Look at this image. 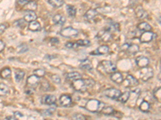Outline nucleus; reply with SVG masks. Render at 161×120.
Listing matches in <instances>:
<instances>
[{
    "instance_id": "dca6fc26",
    "label": "nucleus",
    "mask_w": 161,
    "mask_h": 120,
    "mask_svg": "<svg viewBox=\"0 0 161 120\" xmlns=\"http://www.w3.org/2000/svg\"><path fill=\"white\" fill-rule=\"evenodd\" d=\"M65 17L63 16L62 15H60V14H57V15H55L52 18V22H53L54 24L56 25H60V26H62L65 23Z\"/></svg>"
},
{
    "instance_id": "c85d7f7f",
    "label": "nucleus",
    "mask_w": 161,
    "mask_h": 120,
    "mask_svg": "<svg viewBox=\"0 0 161 120\" xmlns=\"http://www.w3.org/2000/svg\"><path fill=\"white\" fill-rule=\"evenodd\" d=\"M66 11H67L68 15H69L70 17H74V16L76 15L77 10L76 8H75V7H73V6H72V5H67Z\"/></svg>"
},
{
    "instance_id": "c9c22d12",
    "label": "nucleus",
    "mask_w": 161,
    "mask_h": 120,
    "mask_svg": "<svg viewBox=\"0 0 161 120\" xmlns=\"http://www.w3.org/2000/svg\"><path fill=\"white\" fill-rule=\"evenodd\" d=\"M102 112L105 115H112L114 113V109L111 107H106L105 106L102 110Z\"/></svg>"
},
{
    "instance_id": "e433bc0d",
    "label": "nucleus",
    "mask_w": 161,
    "mask_h": 120,
    "mask_svg": "<svg viewBox=\"0 0 161 120\" xmlns=\"http://www.w3.org/2000/svg\"><path fill=\"white\" fill-rule=\"evenodd\" d=\"M73 118V120H87L86 117L82 114H74Z\"/></svg>"
},
{
    "instance_id": "39448f33",
    "label": "nucleus",
    "mask_w": 161,
    "mask_h": 120,
    "mask_svg": "<svg viewBox=\"0 0 161 120\" xmlns=\"http://www.w3.org/2000/svg\"><path fill=\"white\" fill-rule=\"evenodd\" d=\"M78 33L79 32L77 30L74 29V28L71 27L63 28L60 31V35L65 37V38H73V37H76V36L78 35Z\"/></svg>"
},
{
    "instance_id": "a18cd8bd",
    "label": "nucleus",
    "mask_w": 161,
    "mask_h": 120,
    "mask_svg": "<svg viewBox=\"0 0 161 120\" xmlns=\"http://www.w3.org/2000/svg\"><path fill=\"white\" fill-rule=\"evenodd\" d=\"M128 47H129V44L126 43V44H124L123 46H122V49L126 50V51H127V48H128Z\"/></svg>"
},
{
    "instance_id": "f704fd0d",
    "label": "nucleus",
    "mask_w": 161,
    "mask_h": 120,
    "mask_svg": "<svg viewBox=\"0 0 161 120\" xmlns=\"http://www.w3.org/2000/svg\"><path fill=\"white\" fill-rule=\"evenodd\" d=\"M14 25L16 26V27H20L21 29H23V28L26 26V21H25L23 18H20V19H18L17 21L15 22Z\"/></svg>"
},
{
    "instance_id": "bb28decb",
    "label": "nucleus",
    "mask_w": 161,
    "mask_h": 120,
    "mask_svg": "<svg viewBox=\"0 0 161 120\" xmlns=\"http://www.w3.org/2000/svg\"><path fill=\"white\" fill-rule=\"evenodd\" d=\"M53 7H60L65 3L64 0H46Z\"/></svg>"
},
{
    "instance_id": "f03ea898",
    "label": "nucleus",
    "mask_w": 161,
    "mask_h": 120,
    "mask_svg": "<svg viewBox=\"0 0 161 120\" xmlns=\"http://www.w3.org/2000/svg\"><path fill=\"white\" fill-rule=\"evenodd\" d=\"M104 107L105 104L97 99L88 100L85 104V108L90 112H100Z\"/></svg>"
},
{
    "instance_id": "f3484780",
    "label": "nucleus",
    "mask_w": 161,
    "mask_h": 120,
    "mask_svg": "<svg viewBox=\"0 0 161 120\" xmlns=\"http://www.w3.org/2000/svg\"><path fill=\"white\" fill-rule=\"evenodd\" d=\"M110 78L114 82L117 83V84H120L123 82V75L120 72H113V74L110 76Z\"/></svg>"
},
{
    "instance_id": "f8f14e48",
    "label": "nucleus",
    "mask_w": 161,
    "mask_h": 120,
    "mask_svg": "<svg viewBox=\"0 0 161 120\" xmlns=\"http://www.w3.org/2000/svg\"><path fill=\"white\" fill-rule=\"evenodd\" d=\"M155 34L152 31H146L143 32L140 36V42H149L152 41L154 38Z\"/></svg>"
},
{
    "instance_id": "4be33fe9",
    "label": "nucleus",
    "mask_w": 161,
    "mask_h": 120,
    "mask_svg": "<svg viewBox=\"0 0 161 120\" xmlns=\"http://www.w3.org/2000/svg\"><path fill=\"white\" fill-rule=\"evenodd\" d=\"M135 14H136L137 17L139 18H141V19L148 18V13H147V11H144L142 7H137V9L135 10Z\"/></svg>"
},
{
    "instance_id": "f257e3e1",
    "label": "nucleus",
    "mask_w": 161,
    "mask_h": 120,
    "mask_svg": "<svg viewBox=\"0 0 161 120\" xmlns=\"http://www.w3.org/2000/svg\"><path fill=\"white\" fill-rule=\"evenodd\" d=\"M95 82L94 79L91 78H88V79H79L74 80L73 82V87L74 88V90L77 91H85L88 88L92 87L93 86H94Z\"/></svg>"
},
{
    "instance_id": "4c0bfd02",
    "label": "nucleus",
    "mask_w": 161,
    "mask_h": 120,
    "mask_svg": "<svg viewBox=\"0 0 161 120\" xmlns=\"http://www.w3.org/2000/svg\"><path fill=\"white\" fill-rule=\"evenodd\" d=\"M35 75H36L37 77H44L45 75V71L42 69H37L36 71H34Z\"/></svg>"
},
{
    "instance_id": "cd10ccee",
    "label": "nucleus",
    "mask_w": 161,
    "mask_h": 120,
    "mask_svg": "<svg viewBox=\"0 0 161 120\" xmlns=\"http://www.w3.org/2000/svg\"><path fill=\"white\" fill-rule=\"evenodd\" d=\"M11 75V71L10 68H4L0 72V76L2 78H9Z\"/></svg>"
},
{
    "instance_id": "473e14b6",
    "label": "nucleus",
    "mask_w": 161,
    "mask_h": 120,
    "mask_svg": "<svg viewBox=\"0 0 161 120\" xmlns=\"http://www.w3.org/2000/svg\"><path fill=\"white\" fill-rule=\"evenodd\" d=\"M25 75L24 71H20V70H18V71H16V74H15V76H16V82H20L21 80L23 78Z\"/></svg>"
},
{
    "instance_id": "6ab92c4d",
    "label": "nucleus",
    "mask_w": 161,
    "mask_h": 120,
    "mask_svg": "<svg viewBox=\"0 0 161 120\" xmlns=\"http://www.w3.org/2000/svg\"><path fill=\"white\" fill-rule=\"evenodd\" d=\"M37 18V16H36V13L34 11H27V13L25 14L24 17H23V19L26 21V22H32V21H35V20Z\"/></svg>"
},
{
    "instance_id": "ea45409f",
    "label": "nucleus",
    "mask_w": 161,
    "mask_h": 120,
    "mask_svg": "<svg viewBox=\"0 0 161 120\" xmlns=\"http://www.w3.org/2000/svg\"><path fill=\"white\" fill-rule=\"evenodd\" d=\"M52 79L53 82H56V83H60V78L57 75H52Z\"/></svg>"
},
{
    "instance_id": "9d476101",
    "label": "nucleus",
    "mask_w": 161,
    "mask_h": 120,
    "mask_svg": "<svg viewBox=\"0 0 161 120\" xmlns=\"http://www.w3.org/2000/svg\"><path fill=\"white\" fill-rule=\"evenodd\" d=\"M56 96L53 95H45L43 96L42 99H41V102L43 104L46 105H54L56 103Z\"/></svg>"
},
{
    "instance_id": "c756f323",
    "label": "nucleus",
    "mask_w": 161,
    "mask_h": 120,
    "mask_svg": "<svg viewBox=\"0 0 161 120\" xmlns=\"http://www.w3.org/2000/svg\"><path fill=\"white\" fill-rule=\"evenodd\" d=\"M9 92V87L4 83H0V96H4Z\"/></svg>"
},
{
    "instance_id": "5701e85b",
    "label": "nucleus",
    "mask_w": 161,
    "mask_h": 120,
    "mask_svg": "<svg viewBox=\"0 0 161 120\" xmlns=\"http://www.w3.org/2000/svg\"><path fill=\"white\" fill-rule=\"evenodd\" d=\"M80 67L82 68V69L87 70V71H90V70L93 69V66H92V63L89 59H83L80 61Z\"/></svg>"
},
{
    "instance_id": "a878e982",
    "label": "nucleus",
    "mask_w": 161,
    "mask_h": 120,
    "mask_svg": "<svg viewBox=\"0 0 161 120\" xmlns=\"http://www.w3.org/2000/svg\"><path fill=\"white\" fill-rule=\"evenodd\" d=\"M66 78L67 79L70 80H77L79 79V78H81V75L78 72H70V73H68L67 75H66Z\"/></svg>"
},
{
    "instance_id": "49530a36",
    "label": "nucleus",
    "mask_w": 161,
    "mask_h": 120,
    "mask_svg": "<svg viewBox=\"0 0 161 120\" xmlns=\"http://www.w3.org/2000/svg\"><path fill=\"white\" fill-rule=\"evenodd\" d=\"M15 115L16 116V118H18L19 116H20V117H23V114H21V113H20V112H16V113H15Z\"/></svg>"
},
{
    "instance_id": "c03bdc74",
    "label": "nucleus",
    "mask_w": 161,
    "mask_h": 120,
    "mask_svg": "<svg viewBox=\"0 0 161 120\" xmlns=\"http://www.w3.org/2000/svg\"><path fill=\"white\" fill-rule=\"evenodd\" d=\"M51 42H52V43H58L59 42V39L57 38H51Z\"/></svg>"
},
{
    "instance_id": "37998d69",
    "label": "nucleus",
    "mask_w": 161,
    "mask_h": 120,
    "mask_svg": "<svg viewBox=\"0 0 161 120\" xmlns=\"http://www.w3.org/2000/svg\"><path fill=\"white\" fill-rule=\"evenodd\" d=\"M18 2H19V4H20V6H23V7H24L25 5L27 3V2L26 1V0H19Z\"/></svg>"
},
{
    "instance_id": "9b49d317",
    "label": "nucleus",
    "mask_w": 161,
    "mask_h": 120,
    "mask_svg": "<svg viewBox=\"0 0 161 120\" xmlns=\"http://www.w3.org/2000/svg\"><path fill=\"white\" fill-rule=\"evenodd\" d=\"M39 82H40V78L36 75H31L27 78V86L31 88H36L38 86Z\"/></svg>"
},
{
    "instance_id": "2f4dec72",
    "label": "nucleus",
    "mask_w": 161,
    "mask_h": 120,
    "mask_svg": "<svg viewBox=\"0 0 161 120\" xmlns=\"http://www.w3.org/2000/svg\"><path fill=\"white\" fill-rule=\"evenodd\" d=\"M130 98V92L129 91H126L123 94H121V95L119 97V100L121 102H127V100Z\"/></svg>"
},
{
    "instance_id": "79ce46f5",
    "label": "nucleus",
    "mask_w": 161,
    "mask_h": 120,
    "mask_svg": "<svg viewBox=\"0 0 161 120\" xmlns=\"http://www.w3.org/2000/svg\"><path fill=\"white\" fill-rule=\"evenodd\" d=\"M5 48V43L2 42V40H0V52H2Z\"/></svg>"
},
{
    "instance_id": "aec40b11",
    "label": "nucleus",
    "mask_w": 161,
    "mask_h": 120,
    "mask_svg": "<svg viewBox=\"0 0 161 120\" xmlns=\"http://www.w3.org/2000/svg\"><path fill=\"white\" fill-rule=\"evenodd\" d=\"M137 27H138L139 31H142V32L151 31V30H152V26L147 22H141V23H139V24L137 26Z\"/></svg>"
},
{
    "instance_id": "a211bd4d",
    "label": "nucleus",
    "mask_w": 161,
    "mask_h": 120,
    "mask_svg": "<svg viewBox=\"0 0 161 120\" xmlns=\"http://www.w3.org/2000/svg\"><path fill=\"white\" fill-rule=\"evenodd\" d=\"M98 12L96 9H90L85 12L84 18H85V20L90 21V20L94 19L98 15Z\"/></svg>"
},
{
    "instance_id": "b1692460",
    "label": "nucleus",
    "mask_w": 161,
    "mask_h": 120,
    "mask_svg": "<svg viewBox=\"0 0 161 120\" xmlns=\"http://www.w3.org/2000/svg\"><path fill=\"white\" fill-rule=\"evenodd\" d=\"M119 23H116V22H112L111 23H110V24L108 25L107 27H106V29L107 31H109V32H115V31H119Z\"/></svg>"
},
{
    "instance_id": "412c9836",
    "label": "nucleus",
    "mask_w": 161,
    "mask_h": 120,
    "mask_svg": "<svg viewBox=\"0 0 161 120\" xmlns=\"http://www.w3.org/2000/svg\"><path fill=\"white\" fill-rule=\"evenodd\" d=\"M28 29L31 31H39L41 30V26H40V22L37 21H32L30 22L28 24Z\"/></svg>"
},
{
    "instance_id": "72a5a7b5",
    "label": "nucleus",
    "mask_w": 161,
    "mask_h": 120,
    "mask_svg": "<svg viewBox=\"0 0 161 120\" xmlns=\"http://www.w3.org/2000/svg\"><path fill=\"white\" fill-rule=\"evenodd\" d=\"M25 6H26V7H27V10L28 11H34L35 10H36V7H37V5H36V3L34 2V1H32V2H30L29 3L27 2V4L25 5Z\"/></svg>"
},
{
    "instance_id": "423d86ee",
    "label": "nucleus",
    "mask_w": 161,
    "mask_h": 120,
    "mask_svg": "<svg viewBox=\"0 0 161 120\" xmlns=\"http://www.w3.org/2000/svg\"><path fill=\"white\" fill-rule=\"evenodd\" d=\"M103 93L108 98H112V99H117L121 95L122 92L116 88H110V89L106 90Z\"/></svg>"
},
{
    "instance_id": "2eb2a0df",
    "label": "nucleus",
    "mask_w": 161,
    "mask_h": 120,
    "mask_svg": "<svg viewBox=\"0 0 161 120\" xmlns=\"http://www.w3.org/2000/svg\"><path fill=\"white\" fill-rule=\"evenodd\" d=\"M72 103V98L68 95H62L60 97V104L63 107H68L70 106Z\"/></svg>"
},
{
    "instance_id": "7ed1b4c3",
    "label": "nucleus",
    "mask_w": 161,
    "mask_h": 120,
    "mask_svg": "<svg viewBox=\"0 0 161 120\" xmlns=\"http://www.w3.org/2000/svg\"><path fill=\"white\" fill-rule=\"evenodd\" d=\"M116 66L113 62H110V61H108V60H103L99 63L98 70L102 71L103 73H113V72L116 71Z\"/></svg>"
},
{
    "instance_id": "0eeeda50",
    "label": "nucleus",
    "mask_w": 161,
    "mask_h": 120,
    "mask_svg": "<svg viewBox=\"0 0 161 120\" xmlns=\"http://www.w3.org/2000/svg\"><path fill=\"white\" fill-rule=\"evenodd\" d=\"M90 42L89 40H77L76 42H67L65 43V47L67 48H74V47H84V46H87L90 45Z\"/></svg>"
},
{
    "instance_id": "09e8293b",
    "label": "nucleus",
    "mask_w": 161,
    "mask_h": 120,
    "mask_svg": "<svg viewBox=\"0 0 161 120\" xmlns=\"http://www.w3.org/2000/svg\"><path fill=\"white\" fill-rule=\"evenodd\" d=\"M26 1L28 2H32V1H35V0H26Z\"/></svg>"
},
{
    "instance_id": "4468645a",
    "label": "nucleus",
    "mask_w": 161,
    "mask_h": 120,
    "mask_svg": "<svg viewBox=\"0 0 161 120\" xmlns=\"http://www.w3.org/2000/svg\"><path fill=\"white\" fill-rule=\"evenodd\" d=\"M138 84H139V81L134 78V76L131 75H128L127 76V78L125 79V82H124L125 87H134Z\"/></svg>"
},
{
    "instance_id": "393cba45",
    "label": "nucleus",
    "mask_w": 161,
    "mask_h": 120,
    "mask_svg": "<svg viewBox=\"0 0 161 120\" xmlns=\"http://www.w3.org/2000/svg\"><path fill=\"white\" fill-rule=\"evenodd\" d=\"M139 47L137 44L129 45V47H128L127 50V51L130 55H135V54L139 52Z\"/></svg>"
},
{
    "instance_id": "6e6552de",
    "label": "nucleus",
    "mask_w": 161,
    "mask_h": 120,
    "mask_svg": "<svg viewBox=\"0 0 161 120\" xmlns=\"http://www.w3.org/2000/svg\"><path fill=\"white\" fill-rule=\"evenodd\" d=\"M109 51H110L109 47L106 45H102V46L98 47L95 51H91L90 55H106L109 53Z\"/></svg>"
},
{
    "instance_id": "58836bf2",
    "label": "nucleus",
    "mask_w": 161,
    "mask_h": 120,
    "mask_svg": "<svg viewBox=\"0 0 161 120\" xmlns=\"http://www.w3.org/2000/svg\"><path fill=\"white\" fill-rule=\"evenodd\" d=\"M153 95H154L155 98H156L157 100H159L160 101V98H161V93H160V87L159 88H157L156 91L153 92Z\"/></svg>"
},
{
    "instance_id": "20e7f679",
    "label": "nucleus",
    "mask_w": 161,
    "mask_h": 120,
    "mask_svg": "<svg viewBox=\"0 0 161 120\" xmlns=\"http://www.w3.org/2000/svg\"><path fill=\"white\" fill-rule=\"evenodd\" d=\"M139 75L140 78L143 81H148L154 76V71L150 67H145L141 68L139 71Z\"/></svg>"
},
{
    "instance_id": "1a4fd4ad",
    "label": "nucleus",
    "mask_w": 161,
    "mask_h": 120,
    "mask_svg": "<svg viewBox=\"0 0 161 120\" xmlns=\"http://www.w3.org/2000/svg\"><path fill=\"white\" fill-rule=\"evenodd\" d=\"M111 37V33L105 29L100 31L98 33V35H97V38H98L99 40H101V41H102V42H108V41H110Z\"/></svg>"
},
{
    "instance_id": "de8ad7c7",
    "label": "nucleus",
    "mask_w": 161,
    "mask_h": 120,
    "mask_svg": "<svg viewBox=\"0 0 161 120\" xmlns=\"http://www.w3.org/2000/svg\"><path fill=\"white\" fill-rule=\"evenodd\" d=\"M7 120H18L17 119V118H16V117H7Z\"/></svg>"
},
{
    "instance_id": "7c9ffc66",
    "label": "nucleus",
    "mask_w": 161,
    "mask_h": 120,
    "mask_svg": "<svg viewBox=\"0 0 161 120\" xmlns=\"http://www.w3.org/2000/svg\"><path fill=\"white\" fill-rule=\"evenodd\" d=\"M139 109L140 111H142L143 112H148L150 109V104L149 102H147V101H143L141 102V104L139 105Z\"/></svg>"
},
{
    "instance_id": "ddd939ff",
    "label": "nucleus",
    "mask_w": 161,
    "mask_h": 120,
    "mask_svg": "<svg viewBox=\"0 0 161 120\" xmlns=\"http://www.w3.org/2000/svg\"><path fill=\"white\" fill-rule=\"evenodd\" d=\"M135 62H136L138 67L143 68V67H148V64H149V59L145 56H139L135 59Z\"/></svg>"
},
{
    "instance_id": "a19ab883",
    "label": "nucleus",
    "mask_w": 161,
    "mask_h": 120,
    "mask_svg": "<svg viewBox=\"0 0 161 120\" xmlns=\"http://www.w3.org/2000/svg\"><path fill=\"white\" fill-rule=\"evenodd\" d=\"M7 29V26L5 24H0V35Z\"/></svg>"
}]
</instances>
